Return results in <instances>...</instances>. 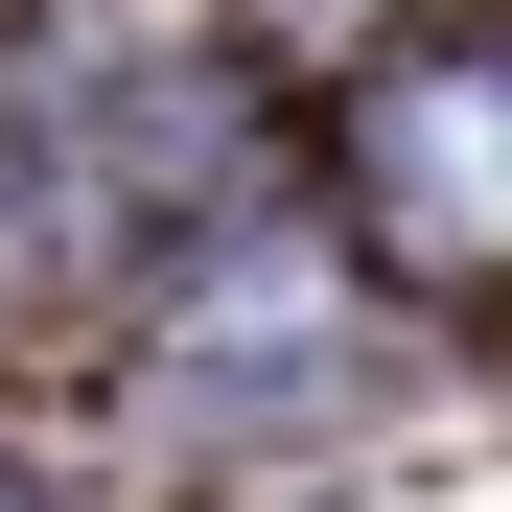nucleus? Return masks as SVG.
Segmentation results:
<instances>
[{
  "label": "nucleus",
  "mask_w": 512,
  "mask_h": 512,
  "mask_svg": "<svg viewBox=\"0 0 512 512\" xmlns=\"http://www.w3.org/2000/svg\"><path fill=\"white\" fill-rule=\"evenodd\" d=\"M350 187H373V233L419 256V280H512V24H466V47L373 70Z\"/></svg>",
  "instance_id": "f257e3e1"
},
{
  "label": "nucleus",
  "mask_w": 512,
  "mask_h": 512,
  "mask_svg": "<svg viewBox=\"0 0 512 512\" xmlns=\"http://www.w3.org/2000/svg\"><path fill=\"white\" fill-rule=\"evenodd\" d=\"M163 396H187V419H326V396H350V326H326L280 256H233V303L163 350Z\"/></svg>",
  "instance_id": "f03ea898"
},
{
  "label": "nucleus",
  "mask_w": 512,
  "mask_h": 512,
  "mask_svg": "<svg viewBox=\"0 0 512 512\" xmlns=\"http://www.w3.org/2000/svg\"><path fill=\"white\" fill-rule=\"evenodd\" d=\"M0 512H47V489H24V466H0Z\"/></svg>",
  "instance_id": "7ed1b4c3"
}]
</instances>
